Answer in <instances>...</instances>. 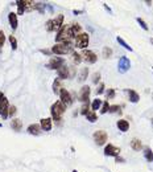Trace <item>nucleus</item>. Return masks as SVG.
Instances as JSON below:
<instances>
[{"label":"nucleus","mask_w":153,"mask_h":172,"mask_svg":"<svg viewBox=\"0 0 153 172\" xmlns=\"http://www.w3.org/2000/svg\"><path fill=\"white\" fill-rule=\"evenodd\" d=\"M75 37L71 32V28L70 25H65L63 24L62 27L58 29V33L55 36V41L57 42H70V40Z\"/></svg>","instance_id":"obj_1"},{"label":"nucleus","mask_w":153,"mask_h":172,"mask_svg":"<svg viewBox=\"0 0 153 172\" xmlns=\"http://www.w3.org/2000/svg\"><path fill=\"white\" fill-rule=\"evenodd\" d=\"M66 111V106L63 105L61 101H57L52 105L50 107V114H52V119L54 122H61L62 121V115Z\"/></svg>","instance_id":"obj_2"},{"label":"nucleus","mask_w":153,"mask_h":172,"mask_svg":"<svg viewBox=\"0 0 153 172\" xmlns=\"http://www.w3.org/2000/svg\"><path fill=\"white\" fill-rule=\"evenodd\" d=\"M50 50H52V53L58 54V56L69 54V53H73L74 52L71 42H58V44H55Z\"/></svg>","instance_id":"obj_3"},{"label":"nucleus","mask_w":153,"mask_h":172,"mask_svg":"<svg viewBox=\"0 0 153 172\" xmlns=\"http://www.w3.org/2000/svg\"><path fill=\"white\" fill-rule=\"evenodd\" d=\"M63 65H66L65 59H62V57H52V59L49 60V62L45 65V68H48V69H50V70H58L61 66H63Z\"/></svg>","instance_id":"obj_4"},{"label":"nucleus","mask_w":153,"mask_h":172,"mask_svg":"<svg viewBox=\"0 0 153 172\" xmlns=\"http://www.w3.org/2000/svg\"><path fill=\"white\" fill-rule=\"evenodd\" d=\"M15 4L17 6V13L19 15H24V12L33 9V6H34V3L29 1V0H20V1H16Z\"/></svg>","instance_id":"obj_5"},{"label":"nucleus","mask_w":153,"mask_h":172,"mask_svg":"<svg viewBox=\"0 0 153 172\" xmlns=\"http://www.w3.org/2000/svg\"><path fill=\"white\" fill-rule=\"evenodd\" d=\"M90 42V36L87 33H79L75 37V47L79 48V49H86V47Z\"/></svg>","instance_id":"obj_6"},{"label":"nucleus","mask_w":153,"mask_h":172,"mask_svg":"<svg viewBox=\"0 0 153 172\" xmlns=\"http://www.w3.org/2000/svg\"><path fill=\"white\" fill-rule=\"evenodd\" d=\"M93 138H94V140H95V143L98 146H103V145H106V142H107V133L106 131H103V130H96L95 133H94V135H93Z\"/></svg>","instance_id":"obj_7"},{"label":"nucleus","mask_w":153,"mask_h":172,"mask_svg":"<svg viewBox=\"0 0 153 172\" xmlns=\"http://www.w3.org/2000/svg\"><path fill=\"white\" fill-rule=\"evenodd\" d=\"M129 68H131V61L128 60V57H126V56L120 57V60H119V64H118L119 73L124 74V73H127L129 70Z\"/></svg>","instance_id":"obj_8"},{"label":"nucleus","mask_w":153,"mask_h":172,"mask_svg":"<svg viewBox=\"0 0 153 172\" xmlns=\"http://www.w3.org/2000/svg\"><path fill=\"white\" fill-rule=\"evenodd\" d=\"M82 60H83V61H86L87 64H95L96 60H98V56H96L93 50L85 49L82 52Z\"/></svg>","instance_id":"obj_9"},{"label":"nucleus","mask_w":153,"mask_h":172,"mask_svg":"<svg viewBox=\"0 0 153 172\" xmlns=\"http://www.w3.org/2000/svg\"><path fill=\"white\" fill-rule=\"evenodd\" d=\"M90 93H91L90 86H87V85L82 86V89H81L79 94H78V99H79L82 103L88 102V99H90Z\"/></svg>","instance_id":"obj_10"},{"label":"nucleus","mask_w":153,"mask_h":172,"mask_svg":"<svg viewBox=\"0 0 153 172\" xmlns=\"http://www.w3.org/2000/svg\"><path fill=\"white\" fill-rule=\"evenodd\" d=\"M60 101L63 103L65 106H70L73 103V98H71V94L67 92L66 89H61V93H60Z\"/></svg>","instance_id":"obj_11"},{"label":"nucleus","mask_w":153,"mask_h":172,"mask_svg":"<svg viewBox=\"0 0 153 172\" xmlns=\"http://www.w3.org/2000/svg\"><path fill=\"white\" fill-rule=\"evenodd\" d=\"M119 154H120V148L119 147H115L114 145H108L104 147V155L106 156H119Z\"/></svg>","instance_id":"obj_12"},{"label":"nucleus","mask_w":153,"mask_h":172,"mask_svg":"<svg viewBox=\"0 0 153 172\" xmlns=\"http://www.w3.org/2000/svg\"><path fill=\"white\" fill-rule=\"evenodd\" d=\"M57 74H58V78L60 80H66V78H70V68L63 65L61 66L60 69L57 70Z\"/></svg>","instance_id":"obj_13"},{"label":"nucleus","mask_w":153,"mask_h":172,"mask_svg":"<svg viewBox=\"0 0 153 172\" xmlns=\"http://www.w3.org/2000/svg\"><path fill=\"white\" fill-rule=\"evenodd\" d=\"M8 111H9V105H8V99L3 101V102L0 103V117L6 119L8 117Z\"/></svg>","instance_id":"obj_14"},{"label":"nucleus","mask_w":153,"mask_h":172,"mask_svg":"<svg viewBox=\"0 0 153 172\" xmlns=\"http://www.w3.org/2000/svg\"><path fill=\"white\" fill-rule=\"evenodd\" d=\"M8 21H9V25H11L12 29H13V31H16L17 27H19L17 13H15V12H11V13H8Z\"/></svg>","instance_id":"obj_15"},{"label":"nucleus","mask_w":153,"mask_h":172,"mask_svg":"<svg viewBox=\"0 0 153 172\" xmlns=\"http://www.w3.org/2000/svg\"><path fill=\"white\" fill-rule=\"evenodd\" d=\"M52 122H53L52 118H42L40 121V126H41V128L44 131H50L52 130Z\"/></svg>","instance_id":"obj_16"},{"label":"nucleus","mask_w":153,"mask_h":172,"mask_svg":"<svg viewBox=\"0 0 153 172\" xmlns=\"http://www.w3.org/2000/svg\"><path fill=\"white\" fill-rule=\"evenodd\" d=\"M41 126L40 125H29L27 128V131L30 134V135H40L41 134Z\"/></svg>","instance_id":"obj_17"},{"label":"nucleus","mask_w":153,"mask_h":172,"mask_svg":"<svg viewBox=\"0 0 153 172\" xmlns=\"http://www.w3.org/2000/svg\"><path fill=\"white\" fill-rule=\"evenodd\" d=\"M116 126H118V128L121 131V133H127L128 128H129V123H128V121H126V119H119L118 123H116Z\"/></svg>","instance_id":"obj_18"},{"label":"nucleus","mask_w":153,"mask_h":172,"mask_svg":"<svg viewBox=\"0 0 153 172\" xmlns=\"http://www.w3.org/2000/svg\"><path fill=\"white\" fill-rule=\"evenodd\" d=\"M127 93H128V97H129V101H131L132 103H137L140 101V95L137 94L135 90H132V89H127L126 90Z\"/></svg>","instance_id":"obj_19"},{"label":"nucleus","mask_w":153,"mask_h":172,"mask_svg":"<svg viewBox=\"0 0 153 172\" xmlns=\"http://www.w3.org/2000/svg\"><path fill=\"white\" fill-rule=\"evenodd\" d=\"M53 25H54V31H58L63 25V15H58L55 19H53Z\"/></svg>","instance_id":"obj_20"},{"label":"nucleus","mask_w":153,"mask_h":172,"mask_svg":"<svg viewBox=\"0 0 153 172\" xmlns=\"http://www.w3.org/2000/svg\"><path fill=\"white\" fill-rule=\"evenodd\" d=\"M129 145H131V148H132V150H135V151H140V150L142 148L141 140H140V139H137V138H133V139H132Z\"/></svg>","instance_id":"obj_21"},{"label":"nucleus","mask_w":153,"mask_h":172,"mask_svg":"<svg viewBox=\"0 0 153 172\" xmlns=\"http://www.w3.org/2000/svg\"><path fill=\"white\" fill-rule=\"evenodd\" d=\"M11 127L13 128L15 131H20L22 127V122L20 119H17V118H15V119L11 121Z\"/></svg>","instance_id":"obj_22"},{"label":"nucleus","mask_w":153,"mask_h":172,"mask_svg":"<svg viewBox=\"0 0 153 172\" xmlns=\"http://www.w3.org/2000/svg\"><path fill=\"white\" fill-rule=\"evenodd\" d=\"M61 89H62V86H61V80L60 78H55L54 82H53V93H54V94H60Z\"/></svg>","instance_id":"obj_23"},{"label":"nucleus","mask_w":153,"mask_h":172,"mask_svg":"<svg viewBox=\"0 0 153 172\" xmlns=\"http://www.w3.org/2000/svg\"><path fill=\"white\" fill-rule=\"evenodd\" d=\"M70 28H71V32H73V35H74L75 37L81 33V31H82V27H81L78 23H74V24H71Z\"/></svg>","instance_id":"obj_24"},{"label":"nucleus","mask_w":153,"mask_h":172,"mask_svg":"<svg viewBox=\"0 0 153 172\" xmlns=\"http://www.w3.org/2000/svg\"><path fill=\"white\" fill-rule=\"evenodd\" d=\"M86 118H87V121H88V122L94 123V122H96V119H98V115H96V113H95V111L90 110L87 114H86Z\"/></svg>","instance_id":"obj_25"},{"label":"nucleus","mask_w":153,"mask_h":172,"mask_svg":"<svg viewBox=\"0 0 153 172\" xmlns=\"http://www.w3.org/2000/svg\"><path fill=\"white\" fill-rule=\"evenodd\" d=\"M144 156H145V159H147L149 163H150V161L153 163V151L150 150L149 147H145L144 148Z\"/></svg>","instance_id":"obj_26"},{"label":"nucleus","mask_w":153,"mask_h":172,"mask_svg":"<svg viewBox=\"0 0 153 172\" xmlns=\"http://www.w3.org/2000/svg\"><path fill=\"white\" fill-rule=\"evenodd\" d=\"M87 75H88V68H82V70H81L79 75H78V80H79L81 82H83V81H86Z\"/></svg>","instance_id":"obj_27"},{"label":"nucleus","mask_w":153,"mask_h":172,"mask_svg":"<svg viewBox=\"0 0 153 172\" xmlns=\"http://www.w3.org/2000/svg\"><path fill=\"white\" fill-rule=\"evenodd\" d=\"M102 99H99V98H96V99H94V102L91 103V110L95 111V110H100L102 107Z\"/></svg>","instance_id":"obj_28"},{"label":"nucleus","mask_w":153,"mask_h":172,"mask_svg":"<svg viewBox=\"0 0 153 172\" xmlns=\"http://www.w3.org/2000/svg\"><path fill=\"white\" fill-rule=\"evenodd\" d=\"M116 41H118V42H119V44H120V45H121V47H123V48H124V49L129 50V52H132V50H133V49H132V47H129V45H128V44H127V42H126V41H124V40H123V39H121V37H120V36H118V37H116Z\"/></svg>","instance_id":"obj_29"},{"label":"nucleus","mask_w":153,"mask_h":172,"mask_svg":"<svg viewBox=\"0 0 153 172\" xmlns=\"http://www.w3.org/2000/svg\"><path fill=\"white\" fill-rule=\"evenodd\" d=\"M45 8H46V4L45 3H34V6H33V9L41 12V13H44L45 12Z\"/></svg>","instance_id":"obj_30"},{"label":"nucleus","mask_w":153,"mask_h":172,"mask_svg":"<svg viewBox=\"0 0 153 172\" xmlns=\"http://www.w3.org/2000/svg\"><path fill=\"white\" fill-rule=\"evenodd\" d=\"M71 56H73V61H74V64L78 65L81 61H82V54H79V53L73 52V53H71Z\"/></svg>","instance_id":"obj_31"},{"label":"nucleus","mask_w":153,"mask_h":172,"mask_svg":"<svg viewBox=\"0 0 153 172\" xmlns=\"http://www.w3.org/2000/svg\"><path fill=\"white\" fill-rule=\"evenodd\" d=\"M8 40H9V42H11L12 49L16 50V49H17V40H16V37H15L13 35H11V36L8 37Z\"/></svg>","instance_id":"obj_32"},{"label":"nucleus","mask_w":153,"mask_h":172,"mask_svg":"<svg viewBox=\"0 0 153 172\" xmlns=\"http://www.w3.org/2000/svg\"><path fill=\"white\" fill-rule=\"evenodd\" d=\"M112 54V49L109 47H104L103 48V57L104 59H109Z\"/></svg>","instance_id":"obj_33"},{"label":"nucleus","mask_w":153,"mask_h":172,"mask_svg":"<svg viewBox=\"0 0 153 172\" xmlns=\"http://www.w3.org/2000/svg\"><path fill=\"white\" fill-rule=\"evenodd\" d=\"M108 110H109L108 101H104V102L102 103V107H100V114H106V113H108Z\"/></svg>","instance_id":"obj_34"},{"label":"nucleus","mask_w":153,"mask_h":172,"mask_svg":"<svg viewBox=\"0 0 153 172\" xmlns=\"http://www.w3.org/2000/svg\"><path fill=\"white\" fill-rule=\"evenodd\" d=\"M136 21L139 23V25L142 28V29H144V31H148V29H149V28H148V24L141 19V17H136Z\"/></svg>","instance_id":"obj_35"},{"label":"nucleus","mask_w":153,"mask_h":172,"mask_svg":"<svg viewBox=\"0 0 153 172\" xmlns=\"http://www.w3.org/2000/svg\"><path fill=\"white\" fill-rule=\"evenodd\" d=\"M88 107H90V103H88V102L83 103L82 107H81V114H83V115L86 117V114H87L88 111H90V110H88Z\"/></svg>","instance_id":"obj_36"},{"label":"nucleus","mask_w":153,"mask_h":172,"mask_svg":"<svg viewBox=\"0 0 153 172\" xmlns=\"http://www.w3.org/2000/svg\"><path fill=\"white\" fill-rule=\"evenodd\" d=\"M115 94H116V92H115V89H108L106 92V98H107V101L108 99H112V98L115 97Z\"/></svg>","instance_id":"obj_37"},{"label":"nucleus","mask_w":153,"mask_h":172,"mask_svg":"<svg viewBox=\"0 0 153 172\" xmlns=\"http://www.w3.org/2000/svg\"><path fill=\"white\" fill-rule=\"evenodd\" d=\"M46 31H48V32H54V25H53V20H48V21H46Z\"/></svg>","instance_id":"obj_38"},{"label":"nucleus","mask_w":153,"mask_h":172,"mask_svg":"<svg viewBox=\"0 0 153 172\" xmlns=\"http://www.w3.org/2000/svg\"><path fill=\"white\" fill-rule=\"evenodd\" d=\"M104 89H106L104 83H103V82H100V83H99V86H98V89H96V94H98V95L103 94V93H104Z\"/></svg>","instance_id":"obj_39"},{"label":"nucleus","mask_w":153,"mask_h":172,"mask_svg":"<svg viewBox=\"0 0 153 172\" xmlns=\"http://www.w3.org/2000/svg\"><path fill=\"white\" fill-rule=\"evenodd\" d=\"M118 111H120V106L119 105H112V106H109V110H108V113H118Z\"/></svg>","instance_id":"obj_40"},{"label":"nucleus","mask_w":153,"mask_h":172,"mask_svg":"<svg viewBox=\"0 0 153 172\" xmlns=\"http://www.w3.org/2000/svg\"><path fill=\"white\" fill-rule=\"evenodd\" d=\"M91 80H93L94 83H98L99 80H100V73H99V72L94 73V74H93V78H91Z\"/></svg>","instance_id":"obj_41"},{"label":"nucleus","mask_w":153,"mask_h":172,"mask_svg":"<svg viewBox=\"0 0 153 172\" xmlns=\"http://www.w3.org/2000/svg\"><path fill=\"white\" fill-rule=\"evenodd\" d=\"M17 109L16 106H9V111H8V117H13L15 114H16Z\"/></svg>","instance_id":"obj_42"},{"label":"nucleus","mask_w":153,"mask_h":172,"mask_svg":"<svg viewBox=\"0 0 153 172\" xmlns=\"http://www.w3.org/2000/svg\"><path fill=\"white\" fill-rule=\"evenodd\" d=\"M4 41H6V35L3 31H0V48L4 45Z\"/></svg>","instance_id":"obj_43"},{"label":"nucleus","mask_w":153,"mask_h":172,"mask_svg":"<svg viewBox=\"0 0 153 172\" xmlns=\"http://www.w3.org/2000/svg\"><path fill=\"white\" fill-rule=\"evenodd\" d=\"M40 52L41 53H44V54H52V50H48V49H40Z\"/></svg>","instance_id":"obj_44"},{"label":"nucleus","mask_w":153,"mask_h":172,"mask_svg":"<svg viewBox=\"0 0 153 172\" xmlns=\"http://www.w3.org/2000/svg\"><path fill=\"white\" fill-rule=\"evenodd\" d=\"M115 161H116V163H123L124 159L120 158V156H116V158H115Z\"/></svg>","instance_id":"obj_45"},{"label":"nucleus","mask_w":153,"mask_h":172,"mask_svg":"<svg viewBox=\"0 0 153 172\" xmlns=\"http://www.w3.org/2000/svg\"><path fill=\"white\" fill-rule=\"evenodd\" d=\"M103 7H104V9H106V11H108L109 13H112V11H111V8H109L108 6H107V4H103Z\"/></svg>","instance_id":"obj_46"},{"label":"nucleus","mask_w":153,"mask_h":172,"mask_svg":"<svg viewBox=\"0 0 153 172\" xmlns=\"http://www.w3.org/2000/svg\"><path fill=\"white\" fill-rule=\"evenodd\" d=\"M73 13H74V15H78V13H82V11H76V9H74Z\"/></svg>","instance_id":"obj_47"},{"label":"nucleus","mask_w":153,"mask_h":172,"mask_svg":"<svg viewBox=\"0 0 153 172\" xmlns=\"http://www.w3.org/2000/svg\"><path fill=\"white\" fill-rule=\"evenodd\" d=\"M73 172H78V171H76V169H73Z\"/></svg>","instance_id":"obj_48"},{"label":"nucleus","mask_w":153,"mask_h":172,"mask_svg":"<svg viewBox=\"0 0 153 172\" xmlns=\"http://www.w3.org/2000/svg\"><path fill=\"white\" fill-rule=\"evenodd\" d=\"M150 42H152V44H153V39H150Z\"/></svg>","instance_id":"obj_49"},{"label":"nucleus","mask_w":153,"mask_h":172,"mask_svg":"<svg viewBox=\"0 0 153 172\" xmlns=\"http://www.w3.org/2000/svg\"><path fill=\"white\" fill-rule=\"evenodd\" d=\"M152 70H153V66H152Z\"/></svg>","instance_id":"obj_50"},{"label":"nucleus","mask_w":153,"mask_h":172,"mask_svg":"<svg viewBox=\"0 0 153 172\" xmlns=\"http://www.w3.org/2000/svg\"><path fill=\"white\" fill-rule=\"evenodd\" d=\"M0 127H1V125H0Z\"/></svg>","instance_id":"obj_51"},{"label":"nucleus","mask_w":153,"mask_h":172,"mask_svg":"<svg viewBox=\"0 0 153 172\" xmlns=\"http://www.w3.org/2000/svg\"><path fill=\"white\" fill-rule=\"evenodd\" d=\"M152 95H153V94H152Z\"/></svg>","instance_id":"obj_52"}]
</instances>
